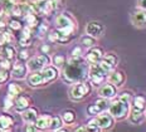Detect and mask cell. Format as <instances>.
Masks as SVG:
<instances>
[{"label":"cell","instance_id":"38","mask_svg":"<svg viewBox=\"0 0 146 132\" xmlns=\"http://www.w3.org/2000/svg\"><path fill=\"white\" fill-rule=\"evenodd\" d=\"M9 27H10L13 30H20L22 29V24H20V21H18V20H10Z\"/></svg>","mask_w":146,"mask_h":132},{"label":"cell","instance_id":"28","mask_svg":"<svg viewBox=\"0 0 146 132\" xmlns=\"http://www.w3.org/2000/svg\"><path fill=\"white\" fill-rule=\"evenodd\" d=\"M25 21H27V24H28V27H30V28L38 25V19H36L35 14H33V13L25 14Z\"/></svg>","mask_w":146,"mask_h":132},{"label":"cell","instance_id":"44","mask_svg":"<svg viewBox=\"0 0 146 132\" xmlns=\"http://www.w3.org/2000/svg\"><path fill=\"white\" fill-rule=\"evenodd\" d=\"M4 44H7V40H5V38H4V34L1 33V34H0V47Z\"/></svg>","mask_w":146,"mask_h":132},{"label":"cell","instance_id":"7","mask_svg":"<svg viewBox=\"0 0 146 132\" xmlns=\"http://www.w3.org/2000/svg\"><path fill=\"white\" fill-rule=\"evenodd\" d=\"M107 73H105L103 70L98 67V64H91V68H90V77H91V81H92L93 84H100L102 83V81L105 79V76Z\"/></svg>","mask_w":146,"mask_h":132},{"label":"cell","instance_id":"25","mask_svg":"<svg viewBox=\"0 0 146 132\" xmlns=\"http://www.w3.org/2000/svg\"><path fill=\"white\" fill-rule=\"evenodd\" d=\"M63 126V121L60 119V117H52V121H50V126L49 128L52 131H57V130H60Z\"/></svg>","mask_w":146,"mask_h":132},{"label":"cell","instance_id":"14","mask_svg":"<svg viewBox=\"0 0 146 132\" xmlns=\"http://www.w3.org/2000/svg\"><path fill=\"white\" fill-rule=\"evenodd\" d=\"M50 121L52 117L49 115H43L40 117H36V119L34 121V126L36 127V130H47L50 126Z\"/></svg>","mask_w":146,"mask_h":132},{"label":"cell","instance_id":"37","mask_svg":"<svg viewBox=\"0 0 146 132\" xmlns=\"http://www.w3.org/2000/svg\"><path fill=\"white\" fill-rule=\"evenodd\" d=\"M120 101H122L125 103H130V101H131V94L129 93V92H123V93L120 94V98H118Z\"/></svg>","mask_w":146,"mask_h":132},{"label":"cell","instance_id":"4","mask_svg":"<svg viewBox=\"0 0 146 132\" xmlns=\"http://www.w3.org/2000/svg\"><path fill=\"white\" fill-rule=\"evenodd\" d=\"M91 92V86L83 82H77L73 87L71 88V98L74 101H80L82 98H84L88 93Z\"/></svg>","mask_w":146,"mask_h":132},{"label":"cell","instance_id":"50","mask_svg":"<svg viewBox=\"0 0 146 132\" xmlns=\"http://www.w3.org/2000/svg\"><path fill=\"white\" fill-rule=\"evenodd\" d=\"M0 57H1V54H0Z\"/></svg>","mask_w":146,"mask_h":132},{"label":"cell","instance_id":"3","mask_svg":"<svg viewBox=\"0 0 146 132\" xmlns=\"http://www.w3.org/2000/svg\"><path fill=\"white\" fill-rule=\"evenodd\" d=\"M129 113V103L117 99L111 103L110 106V115L115 118H123Z\"/></svg>","mask_w":146,"mask_h":132},{"label":"cell","instance_id":"19","mask_svg":"<svg viewBox=\"0 0 146 132\" xmlns=\"http://www.w3.org/2000/svg\"><path fill=\"white\" fill-rule=\"evenodd\" d=\"M15 109H17L18 112H23L24 109H27L29 107V99H28V97H25V96H19L15 99Z\"/></svg>","mask_w":146,"mask_h":132},{"label":"cell","instance_id":"27","mask_svg":"<svg viewBox=\"0 0 146 132\" xmlns=\"http://www.w3.org/2000/svg\"><path fill=\"white\" fill-rule=\"evenodd\" d=\"M3 54H4V57L7 58V59L11 60L15 57V49L13 47H10V45H5V47L3 48Z\"/></svg>","mask_w":146,"mask_h":132},{"label":"cell","instance_id":"42","mask_svg":"<svg viewBox=\"0 0 146 132\" xmlns=\"http://www.w3.org/2000/svg\"><path fill=\"white\" fill-rule=\"evenodd\" d=\"M3 34H4V38H5V40H7V43H10V42L14 40V36L11 35L9 32H4Z\"/></svg>","mask_w":146,"mask_h":132},{"label":"cell","instance_id":"1","mask_svg":"<svg viewBox=\"0 0 146 132\" xmlns=\"http://www.w3.org/2000/svg\"><path fill=\"white\" fill-rule=\"evenodd\" d=\"M86 77V62L82 57H72L63 69V78L68 83L80 82Z\"/></svg>","mask_w":146,"mask_h":132},{"label":"cell","instance_id":"29","mask_svg":"<svg viewBox=\"0 0 146 132\" xmlns=\"http://www.w3.org/2000/svg\"><path fill=\"white\" fill-rule=\"evenodd\" d=\"M62 118L66 123H72V122H74V119H76V113L73 111H64L62 115Z\"/></svg>","mask_w":146,"mask_h":132},{"label":"cell","instance_id":"40","mask_svg":"<svg viewBox=\"0 0 146 132\" xmlns=\"http://www.w3.org/2000/svg\"><path fill=\"white\" fill-rule=\"evenodd\" d=\"M29 58V54L27 50H22L19 53V60H27Z\"/></svg>","mask_w":146,"mask_h":132},{"label":"cell","instance_id":"46","mask_svg":"<svg viewBox=\"0 0 146 132\" xmlns=\"http://www.w3.org/2000/svg\"><path fill=\"white\" fill-rule=\"evenodd\" d=\"M140 7L146 10V0H140Z\"/></svg>","mask_w":146,"mask_h":132},{"label":"cell","instance_id":"22","mask_svg":"<svg viewBox=\"0 0 146 132\" xmlns=\"http://www.w3.org/2000/svg\"><path fill=\"white\" fill-rule=\"evenodd\" d=\"M142 119H144V113H142V111L132 108L131 113H130V122L133 125H139L142 122Z\"/></svg>","mask_w":146,"mask_h":132},{"label":"cell","instance_id":"16","mask_svg":"<svg viewBox=\"0 0 146 132\" xmlns=\"http://www.w3.org/2000/svg\"><path fill=\"white\" fill-rule=\"evenodd\" d=\"M38 117V112H36L35 108H27L24 109L23 113H22V118L24 121L27 122V123H34V121Z\"/></svg>","mask_w":146,"mask_h":132},{"label":"cell","instance_id":"48","mask_svg":"<svg viewBox=\"0 0 146 132\" xmlns=\"http://www.w3.org/2000/svg\"><path fill=\"white\" fill-rule=\"evenodd\" d=\"M29 1H30V4H38V3L43 1V0H29Z\"/></svg>","mask_w":146,"mask_h":132},{"label":"cell","instance_id":"34","mask_svg":"<svg viewBox=\"0 0 146 132\" xmlns=\"http://www.w3.org/2000/svg\"><path fill=\"white\" fill-rule=\"evenodd\" d=\"M96 106L98 107L100 109H101V111H105L106 108H107V101H106V98H100V99H97L96 101Z\"/></svg>","mask_w":146,"mask_h":132},{"label":"cell","instance_id":"15","mask_svg":"<svg viewBox=\"0 0 146 132\" xmlns=\"http://www.w3.org/2000/svg\"><path fill=\"white\" fill-rule=\"evenodd\" d=\"M102 54H103L102 53V49H100V48H92L87 53L86 60H87L88 63H91V64H95V63H97L102 58Z\"/></svg>","mask_w":146,"mask_h":132},{"label":"cell","instance_id":"26","mask_svg":"<svg viewBox=\"0 0 146 132\" xmlns=\"http://www.w3.org/2000/svg\"><path fill=\"white\" fill-rule=\"evenodd\" d=\"M81 43H82V45H84L86 48H91L96 44V39L91 35H84L81 38Z\"/></svg>","mask_w":146,"mask_h":132},{"label":"cell","instance_id":"36","mask_svg":"<svg viewBox=\"0 0 146 132\" xmlns=\"http://www.w3.org/2000/svg\"><path fill=\"white\" fill-rule=\"evenodd\" d=\"M10 67H11V64H10V60L9 59H1L0 60V69H3V70H8V69H10Z\"/></svg>","mask_w":146,"mask_h":132},{"label":"cell","instance_id":"41","mask_svg":"<svg viewBox=\"0 0 146 132\" xmlns=\"http://www.w3.org/2000/svg\"><path fill=\"white\" fill-rule=\"evenodd\" d=\"M81 54H82V49L80 47H76L72 50V57H81Z\"/></svg>","mask_w":146,"mask_h":132},{"label":"cell","instance_id":"45","mask_svg":"<svg viewBox=\"0 0 146 132\" xmlns=\"http://www.w3.org/2000/svg\"><path fill=\"white\" fill-rule=\"evenodd\" d=\"M25 130L27 131H36V127H35V126H33V125H28Z\"/></svg>","mask_w":146,"mask_h":132},{"label":"cell","instance_id":"17","mask_svg":"<svg viewBox=\"0 0 146 132\" xmlns=\"http://www.w3.org/2000/svg\"><path fill=\"white\" fill-rule=\"evenodd\" d=\"M30 40H32V30H30V27H25L22 32V35H20L19 39V44L20 47H28L30 44Z\"/></svg>","mask_w":146,"mask_h":132},{"label":"cell","instance_id":"49","mask_svg":"<svg viewBox=\"0 0 146 132\" xmlns=\"http://www.w3.org/2000/svg\"><path fill=\"white\" fill-rule=\"evenodd\" d=\"M76 131H87V128L86 127H78V128H76Z\"/></svg>","mask_w":146,"mask_h":132},{"label":"cell","instance_id":"32","mask_svg":"<svg viewBox=\"0 0 146 132\" xmlns=\"http://www.w3.org/2000/svg\"><path fill=\"white\" fill-rule=\"evenodd\" d=\"M86 128H87V131H100V130H101V128L98 127V125H97L96 118L95 119H91V121L88 122V125L86 126Z\"/></svg>","mask_w":146,"mask_h":132},{"label":"cell","instance_id":"47","mask_svg":"<svg viewBox=\"0 0 146 132\" xmlns=\"http://www.w3.org/2000/svg\"><path fill=\"white\" fill-rule=\"evenodd\" d=\"M48 50H49V47H48V45H43V47H42V52H43L44 54H47Z\"/></svg>","mask_w":146,"mask_h":132},{"label":"cell","instance_id":"43","mask_svg":"<svg viewBox=\"0 0 146 132\" xmlns=\"http://www.w3.org/2000/svg\"><path fill=\"white\" fill-rule=\"evenodd\" d=\"M47 32V27L44 24H40V28H39V34H43V33Z\"/></svg>","mask_w":146,"mask_h":132},{"label":"cell","instance_id":"8","mask_svg":"<svg viewBox=\"0 0 146 132\" xmlns=\"http://www.w3.org/2000/svg\"><path fill=\"white\" fill-rule=\"evenodd\" d=\"M86 32L88 35L93 36V38H97V36L102 35V33L105 32V27H103L101 23H98V21H91V23L87 24Z\"/></svg>","mask_w":146,"mask_h":132},{"label":"cell","instance_id":"12","mask_svg":"<svg viewBox=\"0 0 146 132\" xmlns=\"http://www.w3.org/2000/svg\"><path fill=\"white\" fill-rule=\"evenodd\" d=\"M36 5H38L39 9V14H50L57 8V4L54 0H43V1L38 3Z\"/></svg>","mask_w":146,"mask_h":132},{"label":"cell","instance_id":"9","mask_svg":"<svg viewBox=\"0 0 146 132\" xmlns=\"http://www.w3.org/2000/svg\"><path fill=\"white\" fill-rule=\"evenodd\" d=\"M25 74H27V66L22 63V60H19V62L14 63L13 66H11V76H13L14 78L22 79L25 77Z\"/></svg>","mask_w":146,"mask_h":132},{"label":"cell","instance_id":"11","mask_svg":"<svg viewBox=\"0 0 146 132\" xmlns=\"http://www.w3.org/2000/svg\"><path fill=\"white\" fill-rule=\"evenodd\" d=\"M96 122L101 130H108L113 125V117L111 115H100L96 118Z\"/></svg>","mask_w":146,"mask_h":132},{"label":"cell","instance_id":"10","mask_svg":"<svg viewBox=\"0 0 146 132\" xmlns=\"http://www.w3.org/2000/svg\"><path fill=\"white\" fill-rule=\"evenodd\" d=\"M132 24L139 28H142V27H146V10H136L135 13L132 14L131 17Z\"/></svg>","mask_w":146,"mask_h":132},{"label":"cell","instance_id":"18","mask_svg":"<svg viewBox=\"0 0 146 132\" xmlns=\"http://www.w3.org/2000/svg\"><path fill=\"white\" fill-rule=\"evenodd\" d=\"M28 83H29V86H32V87H38V86H40V84H45L43 76H42V72L36 70L35 73L30 74L28 77Z\"/></svg>","mask_w":146,"mask_h":132},{"label":"cell","instance_id":"30","mask_svg":"<svg viewBox=\"0 0 146 132\" xmlns=\"http://www.w3.org/2000/svg\"><path fill=\"white\" fill-rule=\"evenodd\" d=\"M8 91H9V93L13 94V96H18V94L22 92V88H20L17 83H10L8 86Z\"/></svg>","mask_w":146,"mask_h":132},{"label":"cell","instance_id":"6","mask_svg":"<svg viewBox=\"0 0 146 132\" xmlns=\"http://www.w3.org/2000/svg\"><path fill=\"white\" fill-rule=\"evenodd\" d=\"M47 64H49V57L47 54H39L32 59H29L28 62V68L33 72H36V70H40L43 69Z\"/></svg>","mask_w":146,"mask_h":132},{"label":"cell","instance_id":"24","mask_svg":"<svg viewBox=\"0 0 146 132\" xmlns=\"http://www.w3.org/2000/svg\"><path fill=\"white\" fill-rule=\"evenodd\" d=\"M132 103H133L132 104L133 108L140 109V111H144L145 107H146V98L144 96H136L135 98H133Z\"/></svg>","mask_w":146,"mask_h":132},{"label":"cell","instance_id":"39","mask_svg":"<svg viewBox=\"0 0 146 132\" xmlns=\"http://www.w3.org/2000/svg\"><path fill=\"white\" fill-rule=\"evenodd\" d=\"M8 78H9V73L7 72V70L0 69V84L4 83V82H7Z\"/></svg>","mask_w":146,"mask_h":132},{"label":"cell","instance_id":"33","mask_svg":"<svg viewBox=\"0 0 146 132\" xmlns=\"http://www.w3.org/2000/svg\"><path fill=\"white\" fill-rule=\"evenodd\" d=\"M87 112H88V115H91V116H95V115H98V113H101L102 111L98 108V107L96 106V104H91V106H88Z\"/></svg>","mask_w":146,"mask_h":132},{"label":"cell","instance_id":"21","mask_svg":"<svg viewBox=\"0 0 146 132\" xmlns=\"http://www.w3.org/2000/svg\"><path fill=\"white\" fill-rule=\"evenodd\" d=\"M108 81L111 84H116V86H121L125 81V76L122 72L117 70V72H112L111 74L108 76Z\"/></svg>","mask_w":146,"mask_h":132},{"label":"cell","instance_id":"13","mask_svg":"<svg viewBox=\"0 0 146 132\" xmlns=\"http://www.w3.org/2000/svg\"><path fill=\"white\" fill-rule=\"evenodd\" d=\"M42 76H43L44 83H49V82L54 81L58 77V70L54 67H44L42 70Z\"/></svg>","mask_w":146,"mask_h":132},{"label":"cell","instance_id":"20","mask_svg":"<svg viewBox=\"0 0 146 132\" xmlns=\"http://www.w3.org/2000/svg\"><path fill=\"white\" fill-rule=\"evenodd\" d=\"M116 94V88L112 84H105L100 90V96L102 98H112Z\"/></svg>","mask_w":146,"mask_h":132},{"label":"cell","instance_id":"2","mask_svg":"<svg viewBox=\"0 0 146 132\" xmlns=\"http://www.w3.org/2000/svg\"><path fill=\"white\" fill-rule=\"evenodd\" d=\"M56 25H57V30L63 35L69 36L74 30V23L66 14H60L56 18Z\"/></svg>","mask_w":146,"mask_h":132},{"label":"cell","instance_id":"5","mask_svg":"<svg viewBox=\"0 0 146 132\" xmlns=\"http://www.w3.org/2000/svg\"><path fill=\"white\" fill-rule=\"evenodd\" d=\"M97 64H98V67L105 73H110L112 69L115 68V67H116V64H117V57L115 56L113 53H108V54H106L103 58H101V59L97 62Z\"/></svg>","mask_w":146,"mask_h":132},{"label":"cell","instance_id":"23","mask_svg":"<svg viewBox=\"0 0 146 132\" xmlns=\"http://www.w3.org/2000/svg\"><path fill=\"white\" fill-rule=\"evenodd\" d=\"M13 123H14L13 117H10L8 115L0 116V130H8V128H10L13 126Z\"/></svg>","mask_w":146,"mask_h":132},{"label":"cell","instance_id":"31","mask_svg":"<svg viewBox=\"0 0 146 132\" xmlns=\"http://www.w3.org/2000/svg\"><path fill=\"white\" fill-rule=\"evenodd\" d=\"M53 63L56 64L57 67H62V66H64L66 59H64V57L60 56V54H56V56L53 57Z\"/></svg>","mask_w":146,"mask_h":132},{"label":"cell","instance_id":"35","mask_svg":"<svg viewBox=\"0 0 146 132\" xmlns=\"http://www.w3.org/2000/svg\"><path fill=\"white\" fill-rule=\"evenodd\" d=\"M14 97H15V96H13V94L9 93V96L5 98L4 104H5V108H7V109H8V108H10V107L14 104Z\"/></svg>","mask_w":146,"mask_h":132}]
</instances>
